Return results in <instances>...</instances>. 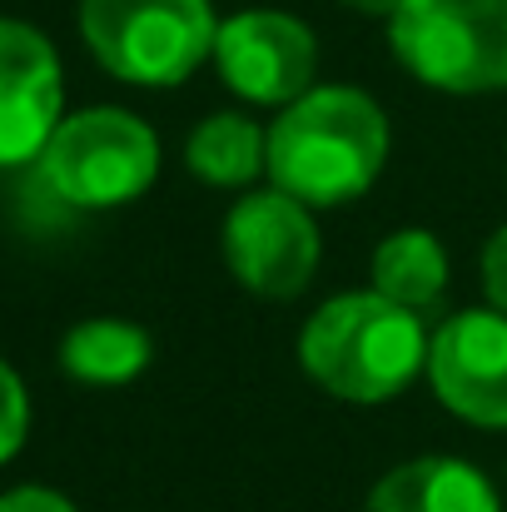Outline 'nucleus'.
<instances>
[{
  "label": "nucleus",
  "instance_id": "f257e3e1",
  "mask_svg": "<svg viewBox=\"0 0 507 512\" xmlns=\"http://www.w3.org/2000/svg\"><path fill=\"white\" fill-rule=\"evenodd\" d=\"M393 155L383 105L358 85H314L269 125V184L309 209L363 199Z\"/></svg>",
  "mask_w": 507,
  "mask_h": 512
},
{
  "label": "nucleus",
  "instance_id": "f03ea898",
  "mask_svg": "<svg viewBox=\"0 0 507 512\" xmlns=\"http://www.w3.org/2000/svg\"><path fill=\"white\" fill-rule=\"evenodd\" d=\"M428 343L433 334L418 309H403L378 289H348L304 319L294 353L304 378L329 398L378 408L428 373Z\"/></svg>",
  "mask_w": 507,
  "mask_h": 512
},
{
  "label": "nucleus",
  "instance_id": "7ed1b4c3",
  "mask_svg": "<svg viewBox=\"0 0 507 512\" xmlns=\"http://www.w3.org/2000/svg\"><path fill=\"white\" fill-rule=\"evenodd\" d=\"M165 165L160 135L150 120L120 105H90L55 125L50 145L40 150V184L65 209H120L155 189Z\"/></svg>",
  "mask_w": 507,
  "mask_h": 512
},
{
  "label": "nucleus",
  "instance_id": "20e7f679",
  "mask_svg": "<svg viewBox=\"0 0 507 512\" xmlns=\"http://www.w3.org/2000/svg\"><path fill=\"white\" fill-rule=\"evenodd\" d=\"M209 0H80V40L95 65L140 90H174L214 60Z\"/></svg>",
  "mask_w": 507,
  "mask_h": 512
},
{
  "label": "nucleus",
  "instance_id": "39448f33",
  "mask_svg": "<svg viewBox=\"0 0 507 512\" xmlns=\"http://www.w3.org/2000/svg\"><path fill=\"white\" fill-rule=\"evenodd\" d=\"M388 50L438 95H503L507 0H403L388 20Z\"/></svg>",
  "mask_w": 507,
  "mask_h": 512
},
{
  "label": "nucleus",
  "instance_id": "423d86ee",
  "mask_svg": "<svg viewBox=\"0 0 507 512\" xmlns=\"http://www.w3.org/2000/svg\"><path fill=\"white\" fill-rule=\"evenodd\" d=\"M219 254L234 284H244L259 299L289 304L314 284L324 259V234L304 199L269 184V189H244L229 204L219 224Z\"/></svg>",
  "mask_w": 507,
  "mask_h": 512
},
{
  "label": "nucleus",
  "instance_id": "0eeeda50",
  "mask_svg": "<svg viewBox=\"0 0 507 512\" xmlns=\"http://www.w3.org/2000/svg\"><path fill=\"white\" fill-rule=\"evenodd\" d=\"M214 75L244 105L284 110L319 85V35L289 10H239L219 20Z\"/></svg>",
  "mask_w": 507,
  "mask_h": 512
},
{
  "label": "nucleus",
  "instance_id": "6e6552de",
  "mask_svg": "<svg viewBox=\"0 0 507 512\" xmlns=\"http://www.w3.org/2000/svg\"><path fill=\"white\" fill-rule=\"evenodd\" d=\"M423 378L453 418L483 433H507V314L493 304L448 314L433 329Z\"/></svg>",
  "mask_w": 507,
  "mask_h": 512
},
{
  "label": "nucleus",
  "instance_id": "1a4fd4ad",
  "mask_svg": "<svg viewBox=\"0 0 507 512\" xmlns=\"http://www.w3.org/2000/svg\"><path fill=\"white\" fill-rule=\"evenodd\" d=\"M65 120V70L45 30L0 15V170L35 165Z\"/></svg>",
  "mask_w": 507,
  "mask_h": 512
},
{
  "label": "nucleus",
  "instance_id": "9d476101",
  "mask_svg": "<svg viewBox=\"0 0 507 512\" xmlns=\"http://www.w3.org/2000/svg\"><path fill=\"white\" fill-rule=\"evenodd\" d=\"M363 512H503V498L483 468L453 453H423L388 468Z\"/></svg>",
  "mask_w": 507,
  "mask_h": 512
},
{
  "label": "nucleus",
  "instance_id": "9b49d317",
  "mask_svg": "<svg viewBox=\"0 0 507 512\" xmlns=\"http://www.w3.org/2000/svg\"><path fill=\"white\" fill-rule=\"evenodd\" d=\"M184 170L209 189H254L269 179V130L244 110H214L189 130Z\"/></svg>",
  "mask_w": 507,
  "mask_h": 512
},
{
  "label": "nucleus",
  "instance_id": "f8f14e48",
  "mask_svg": "<svg viewBox=\"0 0 507 512\" xmlns=\"http://www.w3.org/2000/svg\"><path fill=\"white\" fill-rule=\"evenodd\" d=\"M155 363L150 329L130 319H80L60 339V373L85 388H125Z\"/></svg>",
  "mask_w": 507,
  "mask_h": 512
},
{
  "label": "nucleus",
  "instance_id": "ddd939ff",
  "mask_svg": "<svg viewBox=\"0 0 507 512\" xmlns=\"http://www.w3.org/2000/svg\"><path fill=\"white\" fill-rule=\"evenodd\" d=\"M448 279H453L448 249L428 229H393V234H383L373 244L368 289L388 294L403 309H418V314L438 309L448 299Z\"/></svg>",
  "mask_w": 507,
  "mask_h": 512
},
{
  "label": "nucleus",
  "instance_id": "4468645a",
  "mask_svg": "<svg viewBox=\"0 0 507 512\" xmlns=\"http://www.w3.org/2000/svg\"><path fill=\"white\" fill-rule=\"evenodd\" d=\"M30 438V393H25V378L0 358V468L25 448Z\"/></svg>",
  "mask_w": 507,
  "mask_h": 512
},
{
  "label": "nucleus",
  "instance_id": "2eb2a0df",
  "mask_svg": "<svg viewBox=\"0 0 507 512\" xmlns=\"http://www.w3.org/2000/svg\"><path fill=\"white\" fill-rule=\"evenodd\" d=\"M483 294H488V304L507 314V224H498L493 234H488V244H483Z\"/></svg>",
  "mask_w": 507,
  "mask_h": 512
},
{
  "label": "nucleus",
  "instance_id": "dca6fc26",
  "mask_svg": "<svg viewBox=\"0 0 507 512\" xmlns=\"http://www.w3.org/2000/svg\"><path fill=\"white\" fill-rule=\"evenodd\" d=\"M0 512H80L65 493L45 488V483H20L0 493Z\"/></svg>",
  "mask_w": 507,
  "mask_h": 512
},
{
  "label": "nucleus",
  "instance_id": "f3484780",
  "mask_svg": "<svg viewBox=\"0 0 507 512\" xmlns=\"http://www.w3.org/2000/svg\"><path fill=\"white\" fill-rule=\"evenodd\" d=\"M338 5L353 10V15H368V20H393L403 0H338Z\"/></svg>",
  "mask_w": 507,
  "mask_h": 512
}]
</instances>
